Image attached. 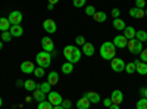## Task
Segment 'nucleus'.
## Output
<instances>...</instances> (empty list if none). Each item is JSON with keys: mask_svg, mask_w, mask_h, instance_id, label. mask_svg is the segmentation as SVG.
<instances>
[{"mask_svg": "<svg viewBox=\"0 0 147 109\" xmlns=\"http://www.w3.org/2000/svg\"><path fill=\"white\" fill-rule=\"evenodd\" d=\"M81 50L78 49V46H66L65 49H63V56L66 58L68 62L71 64H77L80 62V59H81Z\"/></svg>", "mask_w": 147, "mask_h": 109, "instance_id": "obj_1", "label": "nucleus"}, {"mask_svg": "<svg viewBox=\"0 0 147 109\" xmlns=\"http://www.w3.org/2000/svg\"><path fill=\"white\" fill-rule=\"evenodd\" d=\"M100 55L103 59L106 60H112L116 55V47L112 41H105L102 46H100Z\"/></svg>", "mask_w": 147, "mask_h": 109, "instance_id": "obj_2", "label": "nucleus"}, {"mask_svg": "<svg viewBox=\"0 0 147 109\" xmlns=\"http://www.w3.org/2000/svg\"><path fill=\"white\" fill-rule=\"evenodd\" d=\"M35 60H37V64H38V66H41V68H47V66H50V64H52V55L49 53V52H40L38 55L35 56Z\"/></svg>", "mask_w": 147, "mask_h": 109, "instance_id": "obj_3", "label": "nucleus"}, {"mask_svg": "<svg viewBox=\"0 0 147 109\" xmlns=\"http://www.w3.org/2000/svg\"><path fill=\"white\" fill-rule=\"evenodd\" d=\"M127 49H128L132 55H140V52L143 50V43L138 41L137 39H131V40H128Z\"/></svg>", "mask_w": 147, "mask_h": 109, "instance_id": "obj_4", "label": "nucleus"}, {"mask_svg": "<svg viewBox=\"0 0 147 109\" xmlns=\"http://www.w3.org/2000/svg\"><path fill=\"white\" fill-rule=\"evenodd\" d=\"M125 62H124V59L122 58H113L112 60H110V66H112V69L115 72H122V71H125Z\"/></svg>", "mask_w": 147, "mask_h": 109, "instance_id": "obj_5", "label": "nucleus"}, {"mask_svg": "<svg viewBox=\"0 0 147 109\" xmlns=\"http://www.w3.org/2000/svg\"><path fill=\"white\" fill-rule=\"evenodd\" d=\"M7 19L10 22V25H21L24 16H22V14H21L19 10H13V12H10V14H9Z\"/></svg>", "mask_w": 147, "mask_h": 109, "instance_id": "obj_6", "label": "nucleus"}, {"mask_svg": "<svg viewBox=\"0 0 147 109\" xmlns=\"http://www.w3.org/2000/svg\"><path fill=\"white\" fill-rule=\"evenodd\" d=\"M47 100L50 102L53 106H57V105H62L63 99H62V96H60L57 91H50L47 94Z\"/></svg>", "mask_w": 147, "mask_h": 109, "instance_id": "obj_7", "label": "nucleus"}, {"mask_svg": "<svg viewBox=\"0 0 147 109\" xmlns=\"http://www.w3.org/2000/svg\"><path fill=\"white\" fill-rule=\"evenodd\" d=\"M112 43L115 44L116 49H125L127 44H128V39L125 37L124 34H122V35H116V37L113 39V41H112Z\"/></svg>", "mask_w": 147, "mask_h": 109, "instance_id": "obj_8", "label": "nucleus"}, {"mask_svg": "<svg viewBox=\"0 0 147 109\" xmlns=\"http://www.w3.org/2000/svg\"><path fill=\"white\" fill-rule=\"evenodd\" d=\"M41 47H43V50H44V52L52 53V52L55 50L53 40H52L50 37H43V39H41Z\"/></svg>", "mask_w": 147, "mask_h": 109, "instance_id": "obj_9", "label": "nucleus"}, {"mask_svg": "<svg viewBox=\"0 0 147 109\" xmlns=\"http://www.w3.org/2000/svg\"><path fill=\"white\" fill-rule=\"evenodd\" d=\"M43 28H44L46 32L53 34V32H56L57 25H56V22H55L53 19H44V22H43Z\"/></svg>", "mask_w": 147, "mask_h": 109, "instance_id": "obj_10", "label": "nucleus"}, {"mask_svg": "<svg viewBox=\"0 0 147 109\" xmlns=\"http://www.w3.org/2000/svg\"><path fill=\"white\" fill-rule=\"evenodd\" d=\"M110 100H112L113 105H121L124 102V94H122L121 90H113L112 94H110Z\"/></svg>", "mask_w": 147, "mask_h": 109, "instance_id": "obj_11", "label": "nucleus"}, {"mask_svg": "<svg viewBox=\"0 0 147 109\" xmlns=\"http://www.w3.org/2000/svg\"><path fill=\"white\" fill-rule=\"evenodd\" d=\"M35 69L34 64L31 62V60H25V62H22L21 64V71L24 72V74H32Z\"/></svg>", "mask_w": 147, "mask_h": 109, "instance_id": "obj_12", "label": "nucleus"}, {"mask_svg": "<svg viewBox=\"0 0 147 109\" xmlns=\"http://www.w3.org/2000/svg\"><path fill=\"white\" fill-rule=\"evenodd\" d=\"M136 72H138L140 75H147V64L141 62V60H136Z\"/></svg>", "mask_w": 147, "mask_h": 109, "instance_id": "obj_13", "label": "nucleus"}, {"mask_svg": "<svg viewBox=\"0 0 147 109\" xmlns=\"http://www.w3.org/2000/svg\"><path fill=\"white\" fill-rule=\"evenodd\" d=\"M32 99L37 100V102H43V100H46V93H43V91L40 90V84H38V87H37V89L32 91Z\"/></svg>", "mask_w": 147, "mask_h": 109, "instance_id": "obj_14", "label": "nucleus"}, {"mask_svg": "<svg viewBox=\"0 0 147 109\" xmlns=\"http://www.w3.org/2000/svg\"><path fill=\"white\" fill-rule=\"evenodd\" d=\"M85 56H93L94 55V52H96V49H94V46L91 44V43H87V41H85V44L82 46V50H81Z\"/></svg>", "mask_w": 147, "mask_h": 109, "instance_id": "obj_15", "label": "nucleus"}, {"mask_svg": "<svg viewBox=\"0 0 147 109\" xmlns=\"http://www.w3.org/2000/svg\"><path fill=\"white\" fill-rule=\"evenodd\" d=\"M47 83L50 84V86H56V84L59 83V74L56 71H50L47 75Z\"/></svg>", "mask_w": 147, "mask_h": 109, "instance_id": "obj_16", "label": "nucleus"}, {"mask_svg": "<svg viewBox=\"0 0 147 109\" xmlns=\"http://www.w3.org/2000/svg\"><path fill=\"white\" fill-rule=\"evenodd\" d=\"M84 97H87L91 103H99L100 102V96H99V93H96V91H87V93H84Z\"/></svg>", "mask_w": 147, "mask_h": 109, "instance_id": "obj_17", "label": "nucleus"}, {"mask_svg": "<svg viewBox=\"0 0 147 109\" xmlns=\"http://www.w3.org/2000/svg\"><path fill=\"white\" fill-rule=\"evenodd\" d=\"M9 32L12 34V37H21V35L24 34V28L21 25H10Z\"/></svg>", "mask_w": 147, "mask_h": 109, "instance_id": "obj_18", "label": "nucleus"}, {"mask_svg": "<svg viewBox=\"0 0 147 109\" xmlns=\"http://www.w3.org/2000/svg\"><path fill=\"white\" fill-rule=\"evenodd\" d=\"M125 21L124 19H121V18H115L113 19V28L118 30V31H124L125 30Z\"/></svg>", "mask_w": 147, "mask_h": 109, "instance_id": "obj_19", "label": "nucleus"}, {"mask_svg": "<svg viewBox=\"0 0 147 109\" xmlns=\"http://www.w3.org/2000/svg\"><path fill=\"white\" fill-rule=\"evenodd\" d=\"M90 105H91V102H90L87 97H84V96L77 102V108H78V109H88Z\"/></svg>", "mask_w": 147, "mask_h": 109, "instance_id": "obj_20", "label": "nucleus"}, {"mask_svg": "<svg viewBox=\"0 0 147 109\" xmlns=\"http://www.w3.org/2000/svg\"><path fill=\"white\" fill-rule=\"evenodd\" d=\"M136 32H137V30L134 28V27H125V30H124V35H125L128 40L136 39Z\"/></svg>", "mask_w": 147, "mask_h": 109, "instance_id": "obj_21", "label": "nucleus"}, {"mask_svg": "<svg viewBox=\"0 0 147 109\" xmlns=\"http://www.w3.org/2000/svg\"><path fill=\"white\" fill-rule=\"evenodd\" d=\"M24 87H25L27 91H34L37 87H38V84H37L34 80H28V81L24 83Z\"/></svg>", "mask_w": 147, "mask_h": 109, "instance_id": "obj_22", "label": "nucleus"}, {"mask_svg": "<svg viewBox=\"0 0 147 109\" xmlns=\"http://www.w3.org/2000/svg\"><path fill=\"white\" fill-rule=\"evenodd\" d=\"M93 18H94L96 22H105L107 19V15H106V12H97L96 10V14L93 15Z\"/></svg>", "mask_w": 147, "mask_h": 109, "instance_id": "obj_23", "label": "nucleus"}, {"mask_svg": "<svg viewBox=\"0 0 147 109\" xmlns=\"http://www.w3.org/2000/svg\"><path fill=\"white\" fill-rule=\"evenodd\" d=\"M10 28V22L7 18H0V31H9Z\"/></svg>", "mask_w": 147, "mask_h": 109, "instance_id": "obj_24", "label": "nucleus"}, {"mask_svg": "<svg viewBox=\"0 0 147 109\" xmlns=\"http://www.w3.org/2000/svg\"><path fill=\"white\" fill-rule=\"evenodd\" d=\"M136 39H137L138 41H141V43H146V41H147V32H146L144 30L137 31V32H136Z\"/></svg>", "mask_w": 147, "mask_h": 109, "instance_id": "obj_25", "label": "nucleus"}, {"mask_svg": "<svg viewBox=\"0 0 147 109\" xmlns=\"http://www.w3.org/2000/svg\"><path fill=\"white\" fill-rule=\"evenodd\" d=\"M72 71H74V64H71V62H66V64H63V65H62V72H63V74L69 75Z\"/></svg>", "mask_w": 147, "mask_h": 109, "instance_id": "obj_26", "label": "nucleus"}, {"mask_svg": "<svg viewBox=\"0 0 147 109\" xmlns=\"http://www.w3.org/2000/svg\"><path fill=\"white\" fill-rule=\"evenodd\" d=\"M125 72H127V74H134V72H136V64H134V62H129V64H127L125 65Z\"/></svg>", "mask_w": 147, "mask_h": 109, "instance_id": "obj_27", "label": "nucleus"}, {"mask_svg": "<svg viewBox=\"0 0 147 109\" xmlns=\"http://www.w3.org/2000/svg\"><path fill=\"white\" fill-rule=\"evenodd\" d=\"M40 90L43 91V93H46V94H49L50 93V90H52V86L49 84L47 81L46 83H43V84H40Z\"/></svg>", "mask_w": 147, "mask_h": 109, "instance_id": "obj_28", "label": "nucleus"}, {"mask_svg": "<svg viewBox=\"0 0 147 109\" xmlns=\"http://www.w3.org/2000/svg\"><path fill=\"white\" fill-rule=\"evenodd\" d=\"M32 74H34L37 78H41V77H44V68H41V66H35V69H34Z\"/></svg>", "mask_w": 147, "mask_h": 109, "instance_id": "obj_29", "label": "nucleus"}, {"mask_svg": "<svg viewBox=\"0 0 147 109\" xmlns=\"http://www.w3.org/2000/svg\"><path fill=\"white\" fill-rule=\"evenodd\" d=\"M12 39H13V37H12V34H10L9 31H3V32H2V41H3V43H9Z\"/></svg>", "mask_w": 147, "mask_h": 109, "instance_id": "obj_30", "label": "nucleus"}, {"mask_svg": "<svg viewBox=\"0 0 147 109\" xmlns=\"http://www.w3.org/2000/svg\"><path fill=\"white\" fill-rule=\"evenodd\" d=\"M38 109H53V105L50 103V102H46V100H43V102H40L38 103Z\"/></svg>", "mask_w": 147, "mask_h": 109, "instance_id": "obj_31", "label": "nucleus"}, {"mask_svg": "<svg viewBox=\"0 0 147 109\" xmlns=\"http://www.w3.org/2000/svg\"><path fill=\"white\" fill-rule=\"evenodd\" d=\"M137 109H147V99L146 97H141L137 102Z\"/></svg>", "mask_w": 147, "mask_h": 109, "instance_id": "obj_32", "label": "nucleus"}, {"mask_svg": "<svg viewBox=\"0 0 147 109\" xmlns=\"http://www.w3.org/2000/svg\"><path fill=\"white\" fill-rule=\"evenodd\" d=\"M94 14H96V9H94V6H85V15L93 16Z\"/></svg>", "mask_w": 147, "mask_h": 109, "instance_id": "obj_33", "label": "nucleus"}, {"mask_svg": "<svg viewBox=\"0 0 147 109\" xmlns=\"http://www.w3.org/2000/svg\"><path fill=\"white\" fill-rule=\"evenodd\" d=\"M75 43H77V46H84L85 44V37L84 35H78V37L75 39Z\"/></svg>", "mask_w": 147, "mask_h": 109, "instance_id": "obj_34", "label": "nucleus"}, {"mask_svg": "<svg viewBox=\"0 0 147 109\" xmlns=\"http://www.w3.org/2000/svg\"><path fill=\"white\" fill-rule=\"evenodd\" d=\"M140 60L147 64V49H143V50L140 52Z\"/></svg>", "mask_w": 147, "mask_h": 109, "instance_id": "obj_35", "label": "nucleus"}, {"mask_svg": "<svg viewBox=\"0 0 147 109\" xmlns=\"http://www.w3.org/2000/svg\"><path fill=\"white\" fill-rule=\"evenodd\" d=\"M74 6L75 7H84L85 6V0H74Z\"/></svg>", "mask_w": 147, "mask_h": 109, "instance_id": "obj_36", "label": "nucleus"}, {"mask_svg": "<svg viewBox=\"0 0 147 109\" xmlns=\"http://www.w3.org/2000/svg\"><path fill=\"white\" fill-rule=\"evenodd\" d=\"M136 7H138V9L146 7V0H136Z\"/></svg>", "mask_w": 147, "mask_h": 109, "instance_id": "obj_37", "label": "nucleus"}, {"mask_svg": "<svg viewBox=\"0 0 147 109\" xmlns=\"http://www.w3.org/2000/svg\"><path fill=\"white\" fill-rule=\"evenodd\" d=\"M112 16H113V18H121V10H119L118 7L112 9Z\"/></svg>", "mask_w": 147, "mask_h": 109, "instance_id": "obj_38", "label": "nucleus"}, {"mask_svg": "<svg viewBox=\"0 0 147 109\" xmlns=\"http://www.w3.org/2000/svg\"><path fill=\"white\" fill-rule=\"evenodd\" d=\"M71 106H72V105H71V100L65 99V100L62 102V108H63V109H71Z\"/></svg>", "mask_w": 147, "mask_h": 109, "instance_id": "obj_39", "label": "nucleus"}, {"mask_svg": "<svg viewBox=\"0 0 147 109\" xmlns=\"http://www.w3.org/2000/svg\"><path fill=\"white\" fill-rule=\"evenodd\" d=\"M144 15H146L144 9H138V7H137V15H136V18H144Z\"/></svg>", "mask_w": 147, "mask_h": 109, "instance_id": "obj_40", "label": "nucleus"}, {"mask_svg": "<svg viewBox=\"0 0 147 109\" xmlns=\"http://www.w3.org/2000/svg\"><path fill=\"white\" fill-rule=\"evenodd\" d=\"M136 15H137V7H132V9H129V16L136 18Z\"/></svg>", "mask_w": 147, "mask_h": 109, "instance_id": "obj_41", "label": "nucleus"}, {"mask_svg": "<svg viewBox=\"0 0 147 109\" xmlns=\"http://www.w3.org/2000/svg\"><path fill=\"white\" fill-rule=\"evenodd\" d=\"M103 105H105L106 108H109L110 105H112V100H110V99L107 97V99H105V100H103Z\"/></svg>", "mask_w": 147, "mask_h": 109, "instance_id": "obj_42", "label": "nucleus"}, {"mask_svg": "<svg viewBox=\"0 0 147 109\" xmlns=\"http://www.w3.org/2000/svg\"><path fill=\"white\" fill-rule=\"evenodd\" d=\"M140 94L143 96V97L147 99V87H146V89H141V90H140Z\"/></svg>", "mask_w": 147, "mask_h": 109, "instance_id": "obj_43", "label": "nucleus"}, {"mask_svg": "<svg viewBox=\"0 0 147 109\" xmlns=\"http://www.w3.org/2000/svg\"><path fill=\"white\" fill-rule=\"evenodd\" d=\"M109 109H121V106H119V105H113V103H112V105L109 106Z\"/></svg>", "mask_w": 147, "mask_h": 109, "instance_id": "obj_44", "label": "nucleus"}, {"mask_svg": "<svg viewBox=\"0 0 147 109\" xmlns=\"http://www.w3.org/2000/svg\"><path fill=\"white\" fill-rule=\"evenodd\" d=\"M57 2H60V0H49V3H50V5H56Z\"/></svg>", "mask_w": 147, "mask_h": 109, "instance_id": "obj_45", "label": "nucleus"}, {"mask_svg": "<svg viewBox=\"0 0 147 109\" xmlns=\"http://www.w3.org/2000/svg\"><path fill=\"white\" fill-rule=\"evenodd\" d=\"M47 9H49V10H53V9H55V5H50V3H49V5H47Z\"/></svg>", "mask_w": 147, "mask_h": 109, "instance_id": "obj_46", "label": "nucleus"}, {"mask_svg": "<svg viewBox=\"0 0 147 109\" xmlns=\"http://www.w3.org/2000/svg\"><path fill=\"white\" fill-rule=\"evenodd\" d=\"M16 86H18V87H21V86H24V83H22L21 80H18V81H16Z\"/></svg>", "mask_w": 147, "mask_h": 109, "instance_id": "obj_47", "label": "nucleus"}, {"mask_svg": "<svg viewBox=\"0 0 147 109\" xmlns=\"http://www.w3.org/2000/svg\"><path fill=\"white\" fill-rule=\"evenodd\" d=\"M53 109H63L62 105H57V106H53Z\"/></svg>", "mask_w": 147, "mask_h": 109, "instance_id": "obj_48", "label": "nucleus"}, {"mask_svg": "<svg viewBox=\"0 0 147 109\" xmlns=\"http://www.w3.org/2000/svg\"><path fill=\"white\" fill-rule=\"evenodd\" d=\"M2 49H3V41L0 40V50H2Z\"/></svg>", "mask_w": 147, "mask_h": 109, "instance_id": "obj_49", "label": "nucleus"}, {"mask_svg": "<svg viewBox=\"0 0 147 109\" xmlns=\"http://www.w3.org/2000/svg\"><path fill=\"white\" fill-rule=\"evenodd\" d=\"M2 105H3V99L0 97V108H2Z\"/></svg>", "mask_w": 147, "mask_h": 109, "instance_id": "obj_50", "label": "nucleus"}, {"mask_svg": "<svg viewBox=\"0 0 147 109\" xmlns=\"http://www.w3.org/2000/svg\"><path fill=\"white\" fill-rule=\"evenodd\" d=\"M144 12H146V16H147V9H146V10H144Z\"/></svg>", "mask_w": 147, "mask_h": 109, "instance_id": "obj_51", "label": "nucleus"}, {"mask_svg": "<svg viewBox=\"0 0 147 109\" xmlns=\"http://www.w3.org/2000/svg\"><path fill=\"white\" fill-rule=\"evenodd\" d=\"M146 43H147V41H146Z\"/></svg>", "mask_w": 147, "mask_h": 109, "instance_id": "obj_52", "label": "nucleus"}]
</instances>
